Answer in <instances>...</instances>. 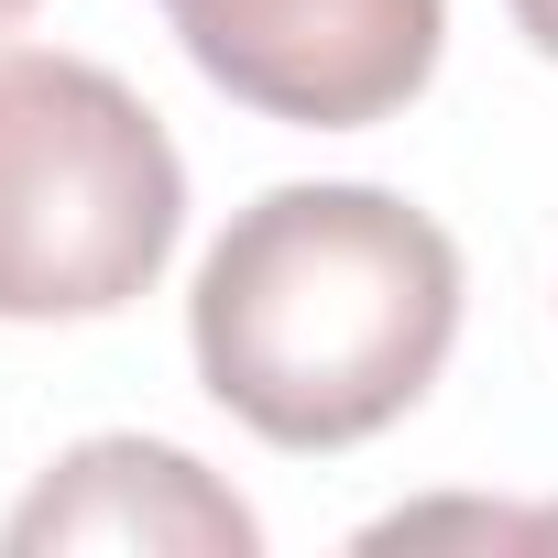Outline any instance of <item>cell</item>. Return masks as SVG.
<instances>
[{
	"label": "cell",
	"instance_id": "obj_1",
	"mask_svg": "<svg viewBox=\"0 0 558 558\" xmlns=\"http://www.w3.org/2000/svg\"><path fill=\"white\" fill-rule=\"evenodd\" d=\"M460 340V241L395 186L252 197L186 296L197 384L274 449L384 438Z\"/></svg>",
	"mask_w": 558,
	"mask_h": 558
},
{
	"label": "cell",
	"instance_id": "obj_2",
	"mask_svg": "<svg viewBox=\"0 0 558 558\" xmlns=\"http://www.w3.org/2000/svg\"><path fill=\"white\" fill-rule=\"evenodd\" d=\"M186 230V165L165 121L88 56H0V318H110Z\"/></svg>",
	"mask_w": 558,
	"mask_h": 558
},
{
	"label": "cell",
	"instance_id": "obj_3",
	"mask_svg": "<svg viewBox=\"0 0 558 558\" xmlns=\"http://www.w3.org/2000/svg\"><path fill=\"white\" fill-rule=\"evenodd\" d=\"M208 88L296 132L395 121L438 77L449 0H154Z\"/></svg>",
	"mask_w": 558,
	"mask_h": 558
},
{
	"label": "cell",
	"instance_id": "obj_4",
	"mask_svg": "<svg viewBox=\"0 0 558 558\" xmlns=\"http://www.w3.org/2000/svg\"><path fill=\"white\" fill-rule=\"evenodd\" d=\"M12 558H45V547H143V558H252L263 525L230 482H208L186 449L165 438H88L66 449L0 525Z\"/></svg>",
	"mask_w": 558,
	"mask_h": 558
},
{
	"label": "cell",
	"instance_id": "obj_5",
	"mask_svg": "<svg viewBox=\"0 0 558 558\" xmlns=\"http://www.w3.org/2000/svg\"><path fill=\"white\" fill-rule=\"evenodd\" d=\"M504 12H514V34H525V45L558 66V0H504Z\"/></svg>",
	"mask_w": 558,
	"mask_h": 558
},
{
	"label": "cell",
	"instance_id": "obj_6",
	"mask_svg": "<svg viewBox=\"0 0 558 558\" xmlns=\"http://www.w3.org/2000/svg\"><path fill=\"white\" fill-rule=\"evenodd\" d=\"M23 12H34V0H0V34H12V23H23Z\"/></svg>",
	"mask_w": 558,
	"mask_h": 558
}]
</instances>
